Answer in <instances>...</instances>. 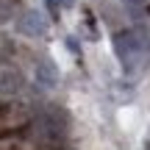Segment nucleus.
<instances>
[{
	"label": "nucleus",
	"instance_id": "obj_1",
	"mask_svg": "<svg viewBox=\"0 0 150 150\" xmlns=\"http://www.w3.org/2000/svg\"><path fill=\"white\" fill-rule=\"evenodd\" d=\"M147 45L150 42L136 31H117L114 33V53H117V59H120L125 72H134L139 67V56Z\"/></svg>",
	"mask_w": 150,
	"mask_h": 150
},
{
	"label": "nucleus",
	"instance_id": "obj_2",
	"mask_svg": "<svg viewBox=\"0 0 150 150\" xmlns=\"http://www.w3.org/2000/svg\"><path fill=\"white\" fill-rule=\"evenodd\" d=\"M17 31H20V33H25V36H31V39L45 36V33H47V20H45V14H42V11L28 8V11H22V14H20V20H17Z\"/></svg>",
	"mask_w": 150,
	"mask_h": 150
},
{
	"label": "nucleus",
	"instance_id": "obj_3",
	"mask_svg": "<svg viewBox=\"0 0 150 150\" xmlns=\"http://www.w3.org/2000/svg\"><path fill=\"white\" fill-rule=\"evenodd\" d=\"M22 86H25V78H22L20 70L0 64V95L11 97V95H17V92H22Z\"/></svg>",
	"mask_w": 150,
	"mask_h": 150
},
{
	"label": "nucleus",
	"instance_id": "obj_4",
	"mask_svg": "<svg viewBox=\"0 0 150 150\" xmlns=\"http://www.w3.org/2000/svg\"><path fill=\"white\" fill-rule=\"evenodd\" d=\"M36 83L42 86V89H53V86L59 83V70H56L53 61H47V59L36 61Z\"/></svg>",
	"mask_w": 150,
	"mask_h": 150
},
{
	"label": "nucleus",
	"instance_id": "obj_5",
	"mask_svg": "<svg viewBox=\"0 0 150 150\" xmlns=\"http://www.w3.org/2000/svg\"><path fill=\"white\" fill-rule=\"evenodd\" d=\"M17 11H20V0H0V25L14 20Z\"/></svg>",
	"mask_w": 150,
	"mask_h": 150
},
{
	"label": "nucleus",
	"instance_id": "obj_6",
	"mask_svg": "<svg viewBox=\"0 0 150 150\" xmlns=\"http://www.w3.org/2000/svg\"><path fill=\"white\" fill-rule=\"evenodd\" d=\"M11 56H14V42L8 36H0V64H6Z\"/></svg>",
	"mask_w": 150,
	"mask_h": 150
},
{
	"label": "nucleus",
	"instance_id": "obj_7",
	"mask_svg": "<svg viewBox=\"0 0 150 150\" xmlns=\"http://www.w3.org/2000/svg\"><path fill=\"white\" fill-rule=\"evenodd\" d=\"M122 3H125V6L131 8V14H134V17H139V8H142V6L147 3V0H122Z\"/></svg>",
	"mask_w": 150,
	"mask_h": 150
},
{
	"label": "nucleus",
	"instance_id": "obj_8",
	"mask_svg": "<svg viewBox=\"0 0 150 150\" xmlns=\"http://www.w3.org/2000/svg\"><path fill=\"white\" fill-rule=\"evenodd\" d=\"M59 3H61V8H72V6H75V0H59Z\"/></svg>",
	"mask_w": 150,
	"mask_h": 150
},
{
	"label": "nucleus",
	"instance_id": "obj_9",
	"mask_svg": "<svg viewBox=\"0 0 150 150\" xmlns=\"http://www.w3.org/2000/svg\"><path fill=\"white\" fill-rule=\"evenodd\" d=\"M6 111H8V108H6V106H3V103H0V117H3V114H6Z\"/></svg>",
	"mask_w": 150,
	"mask_h": 150
},
{
	"label": "nucleus",
	"instance_id": "obj_10",
	"mask_svg": "<svg viewBox=\"0 0 150 150\" xmlns=\"http://www.w3.org/2000/svg\"><path fill=\"white\" fill-rule=\"evenodd\" d=\"M145 150H150V145H147V147H145Z\"/></svg>",
	"mask_w": 150,
	"mask_h": 150
}]
</instances>
